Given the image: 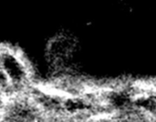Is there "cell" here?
Here are the masks:
<instances>
[{"instance_id":"cell-1","label":"cell","mask_w":156,"mask_h":122,"mask_svg":"<svg viewBox=\"0 0 156 122\" xmlns=\"http://www.w3.org/2000/svg\"><path fill=\"white\" fill-rule=\"evenodd\" d=\"M80 36L69 27H58L45 38L42 48V63L47 74L54 79L68 77L80 57Z\"/></svg>"},{"instance_id":"cell-2","label":"cell","mask_w":156,"mask_h":122,"mask_svg":"<svg viewBox=\"0 0 156 122\" xmlns=\"http://www.w3.org/2000/svg\"><path fill=\"white\" fill-rule=\"evenodd\" d=\"M0 61L10 95L27 92L33 86V66L23 50L10 43H0Z\"/></svg>"},{"instance_id":"cell-3","label":"cell","mask_w":156,"mask_h":122,"mask_svg":"<svg viewBox=\"0 0 156 122\" xmlns=\"http://www.w3.org/2000/svg\"><path fill=\"white\" fill-rule=\"evenodd\" d=\"M0 120L32 122L45 120L27 92L12 94L0 103Z\"/></svg>"},{"instance_id":"cell-4","label":"cell","mask_w":156,"mask_h":122,"mask_svg":"<svg viewBox=\"0 0 156 122\" xmlns=\"http://www.w3.org/2000/svg\"><path fill=\"white\" fill-rule=\"evenodd\" d=\"M27 93L45 120H62V91L52 86H37Z\"/></svg>"},{"instance_id":"cell-5","label":"cell","mask_w":156,"mask_h":122,"mask_svg":"<svg viewBox=\"0 0 156 122\" xmlns=\"http://www.w3.org/2000/svg\"><path fill=\"white\" fill-rule=\"evenodd\" d=\"M137 109L146 120H156V85H143L135 99Z\"/></svg>"},{"instance_id":"cell-6","label":"cell","mask_w":156,"mask_h":122,"mask_svg":"<svg viewBox=\"0 0 156 122\" xmlns=\"http://www.w3.org/2000/svg\"><path fill=\"white\" fill-rule=\"evenodd\" d=\"M9 95H10V89H9L6 78L4 75L2 66H1V61H0V97L5 98Z\"/></svg>"}]
</instances>
